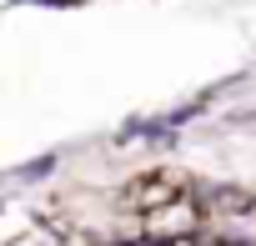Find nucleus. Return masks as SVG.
<instances>
[{
  "mask_svg": "<svg viewBox=\"0 0 256 246\" xmlns=\"http://www.w3.org/2000/svg\"><path fill=\"white\" fill-rule=\"evenodd\" d=\"M141 236H146L151 246H181V241H196V236H206V216H201V201H196V191H186V196L166 201L161 211L141 216Z\"/></svg>",
  "mask_w": 256,
  "mask_h": 246,
  "instance_id": "obj_1",
  "label": "nucleus"
},
{
  "mask_svg": "<svg viewBox=\"0 0 256 246\" xmlns=\"http://www.w3.org/2000/svg\"><path fill=\"white\" fill-rule=\"evenodd\" d=\"M56 166H60V161H56V156H40V161H30V166H20V171H16V176H20V181H36V176H50V171H56Z\"/></svg>",
  "mask_w": 256,
  "mask_h": 246,
  "instance_id": "obj_2",
  "label": "nucleus"
}]
</instances>
